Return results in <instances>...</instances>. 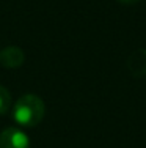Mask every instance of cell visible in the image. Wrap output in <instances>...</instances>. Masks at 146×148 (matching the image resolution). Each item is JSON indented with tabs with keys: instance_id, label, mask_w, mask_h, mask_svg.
I'll return each mask as SVG.
<instances>
[{
	"instance_id": "obj_1",
	"label": "cell",
	"mask_w": 146,
	"mask_h": 148,
	"mask_svg": "<svg viewBox=\"0 0 146 148\" xmlns=\"http://www.w3.org/2000/svg\"><path fill=\"white\" fill-rule=\"evenodd\" d=\"M44 112H46V106H44L43 99L36 95L27 93V95H22L14 103L13 120L20 126L33 128V126L41 123Z\"/></svg>"
},
{
	"instance_id": "obj_2",
	"label": "cell",
	"mask_w": 146,
	"mask_h": 148,
	"mask_svg": "<svg viewBox=\"0 0 146 148\" xmlns=\"http://www.w3.org/2000/svg\"><path fill=\"white\" fill-rule=\"evenodd\" d=\"M0 148H30V139L22 129L6 128L0 132Z\"/></svg>"
},
{
	"instance_id": "obj_3",
	"label": "cell",
	"mask_w": 146,
	"mask_h": 148,
	"mask_svg": "<svg viewBox=\"0 0 146 148\" xmlns=\"http://www.w3.org/2000/svg\"><path fill=\"white\" fill-rule=\"evenodd\" d=\"M24 58H25V54L19 46H6L5 49L0 51V63L5 68H19L24 63Z\"/></svg>"
},
{
	"instance_id": "obj_4",
	"label": "cell",
	"mask_w": 146,
	"mask_h": 148,
	"mask_svg": "<svg viewBox=\"0 0 146 148\" xmlns=\"http://www.w3.org/2000/svg\"><path fill=\"white\" fill-rule=\"evenodd\" d=\"M127 68L132 73V76H146V51L140 49V51H135L130 55L129 62H127Z\"/></svg>"
},
{
	"instance_id": "obj_5",
	"label": "cell",
	"mask_w": 146,
	"mask_h": 148,
	"mask_svg": "<svg viewBox=\"0 0 146 148\" xmlns=\"http://www.w3.org/2000/svg\"><path fill=\"white\" fill-rule=\"evenodd\" d=\"M11 107V95L3 85H0V115H5Z\"/></svg>"
},
{
	"instance_id": "obj_6",
	"label": "cell",
	"mask_w": 146,
	"mask_h": 148,
	"mask_svg": "<svg viewBox=\"0 0 146 148\" xmlns=\"http://www.w3.org/2000/svg\"><path fill=\"white\" fill-rule=\"evenodd\" d=\"M118 2L126 3V5H132V3H137V2H140V0H118Z\"/></svg>"
}]
</instances>
